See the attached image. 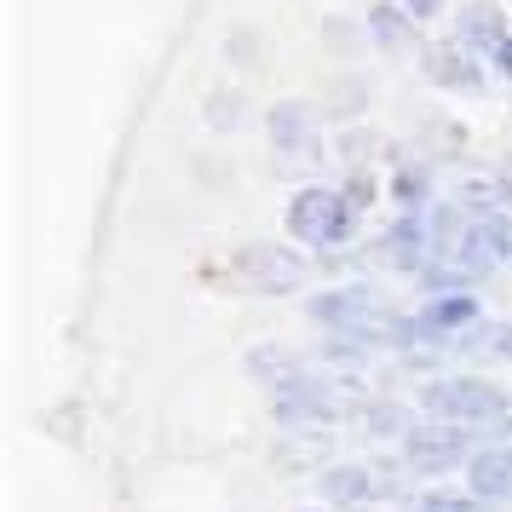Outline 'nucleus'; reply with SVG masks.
Wrapping results in <instances>:
<instances>
[{
    "instance_id": "nucleus-9",
    "label": "nucleus",
    "mask_w": 512,
    "mask_h": 512,
    "mask_svg": "<svg viewBox=\"0 0 512 512\" xmlns=\"http://www.w3.org/2000/svg\"><path fill=\"white\" fill-rule=\"evenodd\" d=\"M501 35H507V24H501L489 6H472V12H461V35H455V41H461L466 52H495Z\"/></svg>"
},
{
    "instance_id": "nucleus-18",
    "label": "nucleus",
    "mask_w": 512,
    "mask_h": 512,
    "mask_svg": "<svg viewBox=\"0 0 512 512\" xmlns=\"http://www.w3.org/2000/svg\"><path fill=\"white\" fill-rule=\"evenodd\" d=\"M397 6H403L409 18H432V12H438L443 0H397Z\"/></svg>"
},
{
    "instance_id": "nucleus-7",
    "label": "nucleus",
    "mask_w": 512,
    "mask_h": 512,
    "mask_svg": "<svg viewBox=\"0 0 512 512\" xmlns=\"http://www.w3.org/2000/svg\"><path fill=\"white\" fill-rule=\"evenodd\" d=\"M374 495H380V478L369 466H334V472H323V501H334L340 512L374 507Z\"/></svg>"
},
{
    "instance_id": "nucleus-6",
    "label": "nucleus",
    "mask_w": 512,
    "mask_h": 512,
    "mask_svg": "<svg viewBox=\"0 0 512 512\" xmlns=\"http://www.w3.org/2000/svg\"><path fill=\"white\" fill-rule=\"evenodd\" d=\"M472 323H478V300L472 294H438V300H426L409 317L415 340H449V334H466Z\"/></svg>"
},
{
    "instance_id": "nucleus-16",
    "label": "nucleus",
    "mask_w": 512,
    "mask_h": 512,
    "mask_svg": "<svg viewBox=\"0 0 512 512\" xmlns=\"http://www.w3.org/2000/svg\"><path fill=\"white\" fill-rule=\"evenodd\" d=\"M392 190H397V202H426V173L420 167H403Z\"/></svg>"
},
{
    "instance_id": "nucleus-1",
    "label": "nucleus",
    "mask_w": 512,
    "mask_h": 512,
    "mask_svg": "<svg viewBox=\"0 0 512 512\" xmlns=\"http://www.w3.org/2000/svg\"><path fill=\"white\" fill-rule=\"evenodd\" d=\"M288 231L300 236V242H311V248H340L357 231V208H351V196H340V190L311 185L288 202Z\"/></svg>"
},
{
    "instance_id": "nucleus-11",
    "label": "nucleus",
    "mask_w": 512,
    "mask_h": 512,
    "mask_svg": "<svg viewBox=\"0 0 512 512\" xmlns=\"http://www.w3.org/2000/svg\"><path fill=\"white\" fill-rule=\"evenodd\" d=\"M472 225H478V242H484L489 259H512V213H472Z\"/></svg>"
},
{
    "instance_id": "nucleus-14",
    "label": "nucleus",
    "mask_w": 512,
    "mask_h": 512,
    "mask_svg": "<svg viewBox=\"0 0 512 512\" xmlns=\"http://www.w3.org/2000/svg\"><path fill=\"white\" fill-rule=\"evenodd\" d=\"M369 24L380 29V41H386V47H403V35H409V29H403V6H374Z\"/></svg>"
},
{
    "instance_id": "nucleus-12",
    "label": "nucleus",
    "mask_w": 512,
    "mask_h": 512,
    "mask_svg": "<svg viewBox=\"0 0 512 512\" xmlns=\"http://www.w3.org/2000/svg\"><path fill=\"white\" fill-rule=\"evenodd\" d=\"M403 512H489L478 495H461V489H426V495H415Z\"/></svg>"
},
{
    "instance_id": "nucleus-8",
    "label": "nucleus",
    "mask_w": 512,
    "mask_h": 512,
    "mask_svg": "<svg viewBox=\"0 0 512 512\" xmlns=\"http://www.w3.org/2000/svg\"><path fill=\"white\" fill-rule=\"evenodd\" d=\"M432 75H438L443 87H461V93H478V87H484V70L472 64V52H466L461 41H449V47L432 52Z\"/></svg>"
},
{
    "instance_id": "nucleus-3",
    "label": "nucleus",
    "mask_w": 512,
    "mask_h": 512,
    "mask_svg": "<svg viewBox=\"0 0 512 512\" xmlns=\"http://www.w3.org/2000/svg\"><path fill=\"white\" fill-rule=\"evenodd\" d=\"M231 277L242 288H259V294H282V288L305 282V259L294 248H277V242H248L231 254Z\"/></svg>"
},
{
    "instance_id": "nucleus-17",
    "label": "nucleus",
    "mask_w": 512,
    "mask_h": 512,
    "mask_svg": "<svg viewBox=\"0 0 512 512\" xmlns=\"http://www.w3.org/2000/svg\"><path fill=\"white\" fill-rule=\"evenodd\" d=\"M489 64H495V70H501V75H512V29H507V35H501V47L489 52Z\"/></svg>"
},
{
    "instance_id": "nucleus-2",
    "label": "nucleus",
    "mask_w": 512,
    "mask_h": 512,
    "mask_svg": "<svg viewBox=\"0 0 512 512\" xmlns=\"http://www.w3.org/2000/svg\"><path fill=\"white\" fill-rule=\"evenodd\" d=\"M484 449V432H466V426H443V420H426L403 438V466L409 472H449V466L472 461Z\"/></svg>"
},
{
    "instance_id": "nucleus-5",
    "label": "nucleus",
    "mask_w": 512,
    "mask_h": 512,
    "mask_svg": "<svg viewBox=\"0 0 512 512\" xmlns=\"http://www.w3.org/2000/svg\"><path fill=\"white\" fill-rule=\"evenodd\" d=\"M466 495H478L484 507L512 501V443H484L466 461Z\"/></svg>"
},
{
    "instance_id": "nucleus-13",
    "label": "nucleus",
    "mask_w": 512,
    "mask_h": 512,
    "mask_svg": "<svg viewBox=\"0 0 512 512\" xmlns=\"http://www.w3.org/2000/svg\"><path fill=\"white\" fill-rule=\"evenodd\" d=\"M248 363H254V374H265V380H271V374H277V380H288V374H300V369H294V357H288V351H271V346L248 351Z\"/></svg>"
},
{
    "instance_id": "nucleus-4",
    "label": "nucleus",
    "mask_w": 512,
    "mask_h": 512,
    "mask_svg": "<svg viewBox=\"0 0 512 512\" xmlns=\"http://www.w3.org/2000/svg\"><path fill=\"white\" fill-rule=\"evenodd\" d=\"M271 415L282 420V426H323V420L340 415V397H334V386H328L323 374H288V380H277L271 386Z\"/></svg>"
},
{
    "instance_id": "nucleus-19",
    "label": "nucleus",
    "mask_w": 512,
    "mask_h": 512,
    "mask_svg": "<svg viewBox=\"0 0 512 512\" xmlns=\"http://www.w3.org/2000/svg\"><path fill=\"white\" fill-rule=\"evenodd\" d=\"M357 512H369V507H357Z\"/></svg>"
},
{
    "instance_id": "nucleus-10",
    "label": "nucleus",
    "mask_w": 512,
    "mask_h": 512,
    "mask_svg": "<svg viewBox=\"0 0 512 512\" xmlns=\"http://www.w3.org/2000/svg\"><path fill=\"white\" fill-rule=\"evenodd\" d=\"M271 133H277L282 150H311V116H305L300 104H282L277 116H271Z\"/></svg>"
},
{
    "instance_id": "nucleus-15",
    "label": "nucleus",
    "mask_w": 512,
    "mask_h": 512,
    "mask_svg": "<svg viewBox=\"0 0 512 512\" xmlns=\"http://www.w3.org/2000/svg\"><path fill=\"white\" fill-rule=\"evenodd\" d=\"M478 346H484L489 357H507V363H512V323H495V328H484V334H478Z\"/></svg>"
}]
</instances>
